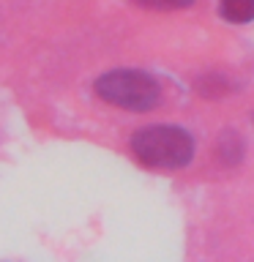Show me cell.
I'll return each instance as SVG.
<instances>
[{"mask_svg":"<svg viewBox=\"0 0 254 262\" xmlns=\"http://www.w3.org/2000/svg\"><path fill=\"white\" fill-rule=\"evenodd\" d=\"M131 156L147 169H180L194 159V139L180 126H145L131 137Z\"/></svg>","mask_w":254,"mask_h":262,"instance_id":"cell-1","label":"cell"},{"mask_svg":"<svg viewBox=\"0 0 254 262\" xmlns=\"http://www.w3.org/2000/svg\"><path fill=\"white\" fill-rule=\"evenodd\" d=\"M96 96L101 101L129 112H147L161 101V85L151 74L137 69H115L96 79Z\"/></svg>","mask_w":254,"mask_h":262,"instance_id":"cell-2","label":"cell"},{"mask_svg":"<svg viewBox=\"0 0 254 262\" xmlns=\"http://www.w3.org/2000/svg\"><path fill=\"white\" fill-rule=\"evenodd\" d=\"M243 156H246V145H243L241 134L232 128L221 131V137L216 142V159L224 164V167H238V164L243 161Z\"/></svg>","mask_w":254,"mask_h":262,"instance_id":"cell-3","label":"cell"},{"mask_svg":"<svg viewBox=\"0 0 254 262\" xmlns=\"http://www.w3.org/2000/svg\"><path fill=\"white\" fill-rule=\"evenodd\" d=\"M219 14L232 25H246L254 19V0H219Z\"/></svg>","mask_w":254,"mask_h":262,"instance_id":"cell-4","label":"cell"},{"mask_svg":"<svg viewBox=\"0 0 254 262\" xmlns=\"http://www.w3.org/2000/svg\"><path fill=\"white\" fill-rule=\"evenodd\" d=\"M197 93L208 96V98H221V96L229 93V82H227V77H221V74H208V77H202L197 82Z\"/></svg>","mask_w":254,"mask_h":262,"instance_id":"cell-5","label":"cell"},{"mask_svg":"<svg viewBox=\"0 0 254 262\" xmlns=\"http://www.w3.org/2000/svg\"><path fill=\"white\" fill-rule=\"evenodd\" d=\"M131 3L142 8H153V11H180V8H188L194 0H131Z\"/></svg>","mask_w":254,"mask_h":262,"instance_id":"cell-6","label":"cell"}]
</instances>
